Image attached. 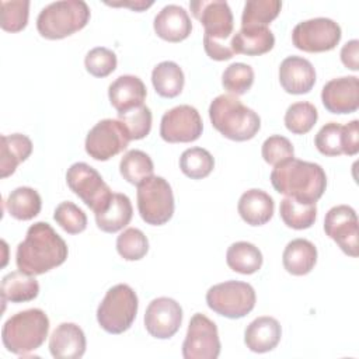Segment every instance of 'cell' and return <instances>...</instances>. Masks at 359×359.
<instances>
[{
  "label": "cell",
  "mask_w": 359,
  "mask_h": 359,
  "mask_svg": "<svg viewBox=\"0 0 359 359\" xmlns=\"http://www.w3.org/2000/svg\"><path fill=\"white\" fill-rule=\"evenodd\" d=\"M279 0H248L244 4L241 15V28L266 27L280 13Z\"/></svg>",
  "instance_id": "obj_34"
},
{
  "label": "cell",
  "mask_w": 359,
  "mask_h": 359,
  "mask_svg": "<svg viewBox=\"0 0 359 359\" xmlns=\"http://www.w3.org/2000/svg\"><path fill=\"white\" fill-rule=\"evenodd\" d=\"M255 290L247 282L226 280L206 292V303L215 313L227 318H241L255 306Z\"/></svg>",
  "instance_id": "obj_8"
},
{
  "label": "cell",
  "mask_w": 359,
  "mask_h": 359,
  "mask_svg": "<svg viewBox=\"0 0 359 359\" xmlns=\"http://www.w3.org/2000/svg\"><path fill=\"white\" fill-rule=\"evenodd\" d=\"M314 144L317 150L330 157L344 154V142H342V125L337 122L325 123L316 135Z\"/></svg>",
  "instance_id": "obj_42"
},
{
  "label": "cell",
  "mask_w": 359,
  "mask_h": 359,
  "mask_svg": "<svg viewBox=\"0 0 359 359\" xmlns=\"http://www.w3.org/2000/svg\"><path fill=\"white\" fill-rule=\"evenodd\" d=\"M137 210L140 217L151 226L165 224L174 215V195L171 185L163 177L153 175L137 185Z\"/></svg>",
  "instance_id": "obj_7"
},
{
  "label": "cell",
  "mask_w": 359,
  "mask_h": 359,
  "mask_svg": "<svg viewBox=\"0 0 359 359\" xmlns=\"http://www.w3.org/2000/svg\"><path fill=\"white\" fill-rule=\"evenodd\" d=\"M359 41L358 39H352L349 42H346L342 49H341V60L342 63L356 72L359 69Z\"/></svg>",
  "instance_id": "obj_46"
},
{
  "label": "cell",
  "mask_w": 359,
  "mask_h": 359,
  "mask_svg": "<svg viewBox=\"0 0 359 359\" xmlns=\"http://www.w3.org/2000/svg\"><path fill=\"white\" fill-rule=\"evenodd\" d=\"M49 332V318L41 309H28L11 316L3 325L4 348L20 356L36 351Z\"/></svg>",
  "instance_id": "obj_4"
},
{
  "label": "cell",
  "mask_w": 359,
  "mask_h": 359,
  "mask_svg": "<svg viewBox=\"0 0 359 359\" xmlns=\"http://www.w3.org/2000/svg\"><path fill=\"white\" fill-rule=\"evenodd\" d=\"M136 292L126 283L112 286L97 309V321L108 334H122L130 328L137 314Z\"/></svg>",
  "instance_id": "obj_6"
},
{
  "label": "cell",
  "mask_w": 359,
  "mask_h": 359,
  "mask_svg": "<svg viewBox=\"0 0 359 359\" xmlns=\"http://www.w3.org/2000/svg\"><path fill=\"white\" fill-rule=\"evenodd\" d=\"M220 355V339L216 324L202 313L191 317L182 344L185 359H216Z\"/></svg>",
  "instance_id": "obj_13"
},
{
  "label": "cell",
  "mask_w": 359,
  "mask_h": 359,
  "mask_svg": "<svg viewBox=\"0 0 359 359\" xmlns=\"http://www.w3.org/2000/svg\"><path fill=\"white\" fill-rule=\"evenodd\" d=\"M230 45L234 55L243 53L247 56H258L273 48L275 36L268 27L241 28L233 34Z\"/></svg>",
  "instance_id": "obj_24"
},
{
  "label": "cell",
  "mask_w": 359,
  "mask_h": 359,
  "mask_svg": "<svg viewBox=\"0 0 359 359\" xmlns=\"http://www.w3.org/2000/svg\"><path fill=\"white\" fill-rule=\"evenodd\" d=\"M324 231L349 257H358V216L353 208L337 205L325 213Z\"/></svg>",
  "instance_id": "obj_15"
},
{
  "label": "cell",
  "mask_w": 359,
  "mask_h": 359,
  "mask_svg": "<svg viewBox=\"0 0 359 359\" xmlns=\"http://www.w3.org/2000/svg\"><path fill=\"white\" fill-rule=\"evenodd\" d=\"M317 119V108L311 102L299 101L286 109L285 126L294 135H304L313 129Z\"/></svg>",
  "instance_id": "obj_36"
},
{
  "label": "cell",
  "mask_w": 359,
  "mask_h": 359,
  "mask_svg": "<svg viewBox=\"0 0 359 359\" xmlns=\"http://www.w3.org/2000/svg\"><path fill=\"white\" fill-rule=\"evenodd\" d=\"M213 167V156L202 147L187 149L180 157V168L191 180H202L208 177L212 172Z\"/></svg>",
  "instance_id": "obj_35"
},
{
  "label": "cell",
  "mask_w": 359,
  "mask_h": 359,
  "mask_svg": "<svg viewBox=\"0 0 359 359\" xmlns=\"http://www.w3.org/2000/svg\"><path fill=\"white\" fill-rule=\"evenodd\" d=\"M344 154L355 156L359 151V121L353 119L342 126Z\"/></svg>",
  "instance_id": "obj_45"
},
{
  "label": "cell",
  "mask_w": 359,
  "mask_h": 359,
  "mask_svg": "<svg viewBox=\"0 0 359 359\" xmlns=\"http://www.w3.org/2000/svg\"><path fill=\"white\" fill-rule=\"evenodd\" d=\"M341 27L331 18L316 17L300 21L292 31L293 45L304 52H327L341 41Z\"/></svg>",
  "instance_id": "obj_11"
},
{
  "label": "cell",
  "mask_w": 359,
  "mask_h": 359,
  "mask_svg": "<svg viewBox=\"0 0 359 359\" xmlns=\"http://www.w3.org/2000/svg\"><path fill=\"white\" fill-rule=\"evenodd\" d=\"M32 153V142L21 133L3 135L0 146V177L7 178L14 174L18 164L25 161Z\"/></svg>",
  "instance_id": "obj_25"
},
{
  "label": "cell",
  "mask_w": 359,
  "mask_h": 359,
  "mask_svg": "<svg viewBox=\"0 0 359 359\" xmlns=\"http://www.w3.org/2000/svg\"><path fill=\"white\" fill-rule=\"evenodd\" d=\"M133 216V208L130 199L125 194L115 192L108 206L95 213V223L100 230L105 233H116L129 224Z\"/></svg>",
  "instance_id": "obj_27"
},
{
  "label": "cell",
  "mask_w": 359,
  "mask_h": 359,
  "mask_svg": "<svg viewBox=\"0 0 359 359\" xmlns=\"http://www.w3.org/2000/svg\"><path fill=\"white\" fill-rule=\"evenodd\" d=\"M203 122L196 108L178 105L164 112L160 122V136L168 143H189L201 137Z\"/></svg>",
  "instance_id": "obj_14"
},
{
  "label": "cell",
  "mask_w": 359,
  "mask_h": 359,
  "mask_svg": "<svg viewBox=\"0 0 359 359\" xmlns=\"http://www.w3.org/2000/svg\"><path fill=\"white\" fill-rule=\"evenodd\" d=\"M271 182L279 194L304 203H316L327 188V175L320 164L293 157L275 165Z\"/></svg>",
  "instance_id": "obj_2"
},
{
  "label": "cell",
  "mask_w": 359,
  "mask_h": 359,
  "mask_svg": "<svg viewBox=\"0 0 359 359\" xmlns=\"http://www.w3.org/2000/svg\"><path fill=\"white\" fill-rule=\"evenodd\" d=\"M66 182L94 213L102 212L112 198V191L101 174L87 163L72 164L66 172Z\"/></svg>",
  "instance_id": "obj_9"
},
{
  "label": "cell",
  "mask_w": 359,
  "mask_h": 359,
  "mask_svg": "<svg viewBox=\"0 0 359 359\" xmlns=\"http://www.w3.org/2000/svg\"><path fill=\"white\" fill-rule=\"evenodd\" d=\"M279 81L289 94H307L316 84V70L302 56H287L279 66Z\"/></svg>",
  "instance_id": "obj_18"
},
{
  "label": "cell",
  "mask_w": 359,
  "mask_h": 359,
  "mask_svg": "<svg viewBox=\"0 0 359 359\" xmlns=\"http://www.w3.org/2000/svg\"><path fill=\"white\" fill-rule=\"evenodd\" d=\"M262 254L257 245L248 241L233 243L226 252V262L234 272L243 275H251L261 269Z\"/></svg>",
  "instance_id": "obj_30"
},
{
  "label": "cell",
  "mask_w": 359,
  "mask_h": 359,
  "mask_svg": "<svg viewBox=\"0 0 359 359\" xmlns=\"http://www.w3.org/2000/svg\"><path fill=\"white\" fill-rule=\"evenodd\" d=\"M146 95L147 90L144 83L137 76L132 74L119 76L109 84L108 88L109 102L118 111V114L143 105Z\"/></svg>",
  "instance_id": "obj_20"
},
{
  "label": "cell",
  "mask_w": 359,
  "mask_h": 359,
  "mask_svg": "<svg viewBox=\"0 0 359 359\" xmlns=\"http://www.w3.org/2000/svg\"><path fill=\"white\" fill-rule=\"evenodd\" d=\"M118 121L125 126L130 140H139L150 133L151 111L147 105L143 104L126 112L118 114Z\"/></svg>",
  "instance_id": "obj_39"
},
{
  "label": "cell",
  "mask_w": 359,
  "mask_h": 359,
  "mask_svg": "<svg viewBox=\"0 0 359 359\" xmlns=\"http://www.w3.org/2000/svg\"><path fill=\"white\" fill-rule=\"evenodd\" d=\"M119 171L123 180L137 187L140 182L153 177L154 165L149 154L135 149L123 154L119 163Z\"/></svg>",
  "instance_id": "obj_33"
},
{
  "label": "cell",
  "mask_w": 359,
  "mask_h": 359,
  "mask_svg": "<svg viewBox=\"0 0 359 359\" xmlns=\"http://www.w3.org/2000/svg\"><path fill=\"white\" fill-rule=\"evenodd\" d=\"M275 209L273 199L269 194L262 189H248L245 191L237 205L238 215L250 226H262L272 219Z\"/></svg>",
  "instance_id": "obj_23"
},
{
  "label": "cell",
  "mask_w": 359,
  "mask_h": 359,
  "mask_svg": "<svg viewBox=\"0 0 359 359\" xmlns=\"http://www.w3.org/2000/svg\"><path fill=\"white\" fill-rule=\"evenodd\" d=\"M6 208L14 219L31 220L41 212L42 201L34 188L18 187L10 192L6 201Z\"/></svg>",
  "instance_id": "obj_31"
},
{
  "label": "cell",
  "mask_w": 359,
  "mask_h": 359,
  "mask_svg": "<svg viewBox=\"0 0 359 359\" xmlns=\"http://www.w3.org/2000/svg\"><path fill=\"white\" fill-rule=\"evenodd\" d=\"M1 21L0 25L7 32H18L27 27L29 15L28 0L1 1Z\"/></svg>",
  "instance_id": "obj_40"
},
{
  "label": "cell",
  "mask_w": 359,
  "mask_h": 359,
  "mask_svg": "<svg viewBox=\"0 0 359 359\" xmlns=\"http://www.w3.org/2000/svg\"><path fill=\"white\" fill-rule=\"evenodd\" d=\"M108 6H115V7H119V6H123V7H130L133 8L135 11H142L147 7H150L153 4V1H128V3H107Z\"/></svg>",
  "instance_id": "obj_47"
},
{
  "label": "cell",
  "mask_w": 359,
  "mask_h": 359,
  "mask_svg": "<svg viewBox=\"0 0 359 359\" xmlns=\"http://www.w3.org/2000/svg\"><path fill=\"white\" fill-rule=\"evenodd\" d=\"M279 213L287 227L304 230L314 224L317 217V206L316 203H304L294 198L286 196L280 201Z\"/></svg>",
  "instance_id": "obj_32"
},
{
  "label": "cell",
  "mask_w": 359,
  "mask_h": 359,
  "mask_svg": "<svg viewBox=\"0 0 359 359\" xmlns=\"http://www.w3.org/2000/svg\"><path fill=\"white\" fill-rule=\"evenodd\" d=\"M282 262L289 273L294 276L307 275L317 262V248L306 238H294L285 247Z\"/></svg>",
  "instance_id": "obj_26"
},
{
  "label": "cell",
  "mask_w": 359,
  "mask_h": 359,
  "mask_svg": "<svg viewBox=\"0 0 359 359\" xmlns=\"http://www.w3.org/2000/svg\"><path fill=\"white\" fill-rule=\"evenodd\" d=\"M282 337V328L276 318L262 316L251 321L244 332L247 348L257 353H265L276 348Z\"/></svg>",
  "instance_id": "obj_22"
},
{
  "label": "cell",
  "mask_w": 359,
  "mask_h": 359,
  "mask_svg": "<svg viewBox=\"0 0 359 359\" xmlns=\"http://www.w3.org/2000/svg\"><path fill=\"white\" fill-rule=\"evenodd\" d=\"M254 83V70L250 65L236 62L229 65L222 74V84L231 95L245 94Z\"/></svg>",
  "instance_id": "obj_38"
},
{
  "label": "cell",
  "mask_w": 359,
  "mask_h": 359,
  "mask_svg": "<svg viewBox=\"0 0 359 359\" xmlns=\"http://www.w3.org/2000/svg\"><path fill=\"white\" fill-rule=\"evenodd\" d=\"M116 251L126 261L142 259L149 251V240L142 230L128 227L116 238Z\"/></svg>",
  "instance_id": "obj_37"
},
{
  "label": "cell",
  "mask_w": 359,
  "mask_h": 359,
  "mask_svg": "<svg viewBox=\"0 0 359 359\" xmlns=\"http://www.w3.org/2000/svg\"><path fill=\"white\" fill-rule=\"evenodd\" d=\"M191 11L205 28L203 42L230 45L234 28V18L230 6L223 0H192Z\"/></svg>",
  "instance_id": "obj_10"
},
{
  "label": "cell",
  "mask_w": 359,
  "mask_h": 359,
  "mask_svg": "<svg viewBox=\"0 0 359 359\" xmlns=\"http://www.w3.org/2000/svg\"><path fill=\"white\" fill-rule=\"evenodd\" d=\"M151 83L158 95L174 98L180 95L184 88V72L175 62H160L151 72Z\"/></svg>",
  "instance_id": "obj_29"
},
{
  "label": "cell",
  "mask_w": 359,
  "mask_h": 359,
  "mask_svg": "<svg viewBox=\"0 0 359 359\" xmlns=\"http://www.w3.org/2000/svg\"><path fill=\"white\" fill-rule=\"evenodd\" d=\"M321 101L331 114H352L359 108V79L344 76L332 79L323 87Z\"/></svg>",
  "instance_id": "obj_17"
},
{
  "label": "cell",
  "mask_w": 359,
  "mask_h": 359,
  "mask_svg": "<svg viewBox=\"0 0 359 359\" xmlns=\"http://www.w3.org/2000/svg\"><path fill=\"white\" fill-rule=\"evenodd\" d=\"M182 323V309L171 297L151 300L144 313L146 331L158 339H168L177 334Z\"/></svg>",
  "instance_id": "obj_16"
},
{
  "label": "cell",
  "mask_w": 359,
  "mask_h": 359,
  "mask_svg": "<svg viewBox=\"0 0 359 359\" xmlns=\"http://www.w3.org/2000/svg\"><path fill=\"white\" fill-rule=\"evenodd\" d=\"M209 118L217 132L236 142L252 139L261 128L259 115L231 94H220L210 102Z\"/></svg>",
  "instance_id": "obj_3"
},
{
  "label": "cell",
  "mask_w": 359,
  "mask_h": 359,
  "mask_svg": "<svg viewBox=\"0 0 359 359\" xmlns=\"http://www.w3.org/2000/svg\"><path fill=\"white\" fill-rule=\"evenodd\" d=\"M156 34L168 42H180L189 36L192 22L184 7L177 4L164 6L154 17Z\"/></svg>",
  "instance_id": "obj_19"
},
{
  "label": "cell",
  "mask_w": 359,
  "mask_h": 359,
  "mask_svg": "<svg viewBox=\"0 0 359 359\" xmlns=\"http://www.w3.org/2000/svg\"><path fill=\"white\" fill-rule=\"evenodd\" d=\"M116 55L104 46L93 48L84 59L87 72L94 77H107L116 69Z\"/></svg>",
  "instance_id": "obj_43"
},
{
  "label": "cell",
  "mask_w": 359,
  "mask_h": 359,
  "mask_svg": "<svg viewBox=\"0 0 359 359\" xmlns=\"http://www.w3.org/2000/svg\"><path fill=\"white\" fill-rule=\"evenodd\" d=\"M3 303H24L34 300L39 293V283L32 276L22 271H14L3 276L0 285Z\"/></svg>",
  "instance_id": "obj_28"
},
{
  "label": "cell",
  "mask_w": 359,
  "mask_h": 359,
  "mask_svg": "<svg viewBox=\"0 0 359 359\" xmlns=\"http://www.w3.org/2000/svg\"><path fill=\"white\" fill-rule=\"evenodd\" d=\"M56 223L69 234H79L87 227L86 213L73 202H60L53 213Z\"/></svg>",
  "instance_id": "obj_41"
},
{
  "label": "cell",
  "mask_w": 359,
  "mask_h": 359,
  "mask_svg": "<svg viewBox=\"0 0 359 359\" xmlns=\"http://www.w3.org/2000/svg\"><path fill=\"white\" fill-rule=\"evenodd\" d=\"M130 139L125 126L118 119H102L97 122L86 137V151L98 161H107L123 151Z\"/></svg>",
  "instance_id": "obj_12"
},
{
  "label": "cell",
  "mask_w": 359,
  "mask_h": 359,
  "mask_svg": "<svg viewBox=\"0 0 359 359\" xmlns=\"http://www.w3.org/2000/svg\"><path fill=\"white\" fill-rule=\"evenodd\" d=\"M90 7L83 0H60L43 7L36 18V29L46 39L66 38L87 25Z\"/></svg>",
  "instance_id": "obj_5"
},
{
  "label": "cell",
  "mask_w": 359,
  "mask_h": 359,
  "mask_svg": "<svg viewBox=\"0 0 359 359\" xmlns=\"http://www.w3.org/2000/svg\"><path fill=\"white\" fill-rule=\"evenodd\" d=\"M86 345V335L74 323L59 324L49 338V351L56 359H79L84 355Z\"/></svg>",
  "instance_id": "obj_21"
},
{
  "label": "cell",
  "mask_w": 359,
  "mask_h": 359,
  "mask_svg": "<svg viewBox=\"0 0 359 359\" xmlns=\"http://www.w3.org/2000/svg\"><path fill=\"white\" fill-rule=\"evenodd\" d=\"M264 160L271 165H278L282 161L294 157V149L290 140L280 135H272L262 143L261 149Z\"/></svg>",
  "instance_id": "obj_44"
},
{
  "label": "cell",
  "mask_w": 359,
  "mask_h": 359,
  "mask_svg": "<svg viewBox=\"0 0 359 359\" xmlns=\"http://www.w3.org/2000/svg\"><path fill=\"white\" fill-rule=\"evenodd\" d=\"M65 240L46 222H36L27 230L25 238L17 245V268L28 275H42L67 258Z\"/></svg>",
  "instance_id": "obj_1"
}]
</instances>
